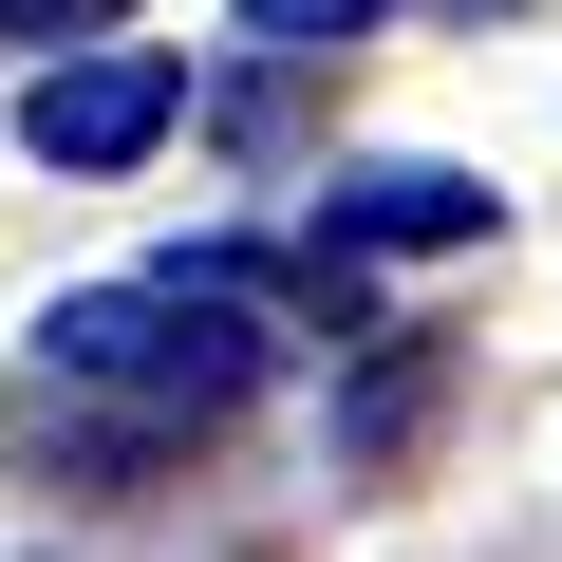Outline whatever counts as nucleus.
I'll return each mask as SVG.
<instances>
[{
  "label": "nucleus",
  "instance_id": "obj_1",
  "mask_svg": "<svg viewBox=\"0 0 562 562\" xmlns=\"http://www.w3.org/2000/svg\"><path fill=\"white\" fill-rule=\"evenodd\" d=\"M262 375H281V301H262V281L206 244V262H132V281H76V301L38 319V394H20V413H57L94 469H150V450L225 431Z\"/></svg>",
  "mask_w": 562,
  "mask_h": 562
},
{
  "label": "nucleus",
  "instance_id": "obj_2",
  "mask_svg": "<svg viewBox=\"0 0 562 562\" xmlns=\"http://www.w3.org/2000/svg\"><path fill=\"white\" fill-rule=\"evenodd\" d=\"M169 132H188V57H132V38H76V57L20 94V150L76 169V188H94V169H150Z\"/></svg>",
  "mask_w": 562,
  "mask_h": 562
},
{
  "label": "nucleus",
  "instance_id": "obj_3",
  "mask_svg": "<svg viewBox=\"0 0 562 562\" xmlns=\"http://www.w3.org/2000/svg\"><path fill=\"white\" fill-rule=\"evenodd\" d=\"M487 225H506V188L450 169V150H357V169H319V244H338V262H431V244H487Z\"/></svg>",
  "mask_w": 562,
  "mask_h": 562
},
{
  "label": "nucleus",
  "instance_id": "obj_4",
  "mask_svg": "<svg viewBox=\"0 0 562 562\" xmlns=\"http://www.w3.org/2000/svg\"><path fill=\"white\" fill-rule=\"evenodd\" d=\"M413 413H431V338H394V357L357 375V413H338V469H394V450H413Z\"/></svg>",
  "mask_w": 562,
  "mask_h": 562
},
{
  "label": "nucleus",
  "instance_id": "obj_5",
  "mask_svg": "<svg viewBox=\"0 0 562 562\" xmlns=\"http://www.w3.org/2000/svg\"><path fill=\"white\" fill-rule=\"evenodd\" d=\"M375 20H394V0H244V38H319V57H357Z\"/></svg>",
  "mask_w": 562,
  "mask_h": 562
},
{
  "label": "nucleus",
  "instance_id": "obj_6",
  "mask_svg": "<svg viewBox=\"0 0 562 562\" xmlns=\"http://www.w3.org/2000/svg\"><path fill=\"white\" fill-rule=\"evenodd\" d=\"M132 0H0V38H113Z\"/></svg>",
  "mask_w": 562,
  "mask_h": 562
},
{
  "label": "nucleus",
  "instance_id": "obj_7",
  "mask_svg": "<svg viewBox=\"0 0 562 562\" xmlns=\"http://www.w3.org/2000/svg\"><path fill=\"white\" fill-rule=\"evenodd\" d=\"M469 20H506V0H469Z\"/></svg>",
  "mask_w": 562,
  "mask_h": 562
}]
</instances>
